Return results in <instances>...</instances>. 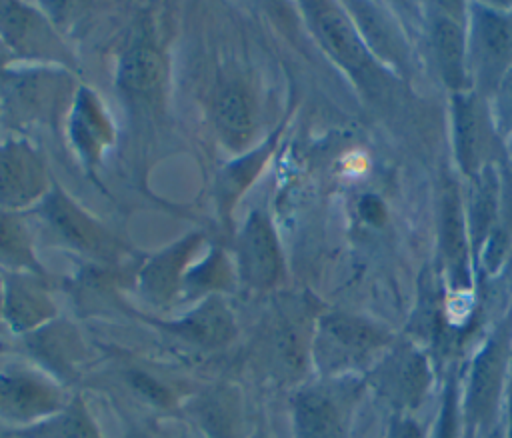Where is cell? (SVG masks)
<instances>
[{
	"mask_svg": "<svg viewBox=\"0 0 512 438\" xmlns=\"http://www.w3.org/2000/svg\"><path fill=\"white\" fill-rule=\"evenodd\" d=\"M512 380V308L472 354L460 386L462 438H484L500 420Z\"/></svg>",
	"mask_w": 512,
	"mask_h": 438,
	"instance_id": "obj_1",
	"label": "cell"
},
{
	"mask_svg": "<svg viewBox=\"0 0 512 438\" xmlns=\"http://www.w3.org/2000/svg\"><path fill=\"white\" fill-rule=\"evenodd\" d=\"M392 342L394 336L374 320L328 312L314 322L310 358L322 378H348L366 374Z\"/></svg>",
	"mask_w": 512,
	"mask_h": 438,
	"instance_id": "obj_2",
	"label": "cell"
},
{
	"mask_svg": "<svg viewBox=\"0 0 512 438\" xmlns=\"http://www.w3.org/2000/svg\"><path fill=\"white\" fill-rule=\"evenodd\" d=\"M428 352L412 338H394L384 354L366 372V386L392 412L414 416L432 388Z\"/></svg>",
	"mask_w": 512,
	"mask_h": 438,
	"instance_id": "obj_3",
	"label": "cell"
},
{
	"mask_svg": "<svg viewBox=\"0 0 512 438\" xmlns=\"http://www.w3.org/2000/svg\"><path fill=\"white\" fill-rule=\"evenodd\" d=\"M466 44L472 90L490 100L512 72V12L470 4Z\"/></svg>",
	"mask_w": 512,
	"mask_h": 438,
	"instance_id": "obj_4",
	"label": "cell"
},
{
	"mask_svg": "<svg viewBox=\"0 0 512 438\" xmlns=\"http://www.w3.org/2000/svg\"><path fill=\"white\" fill-rule=\"evenodd\" d=\"M360 382L348 378H322L292 396L294 438H348Z\"/></svg>",
	"mask_w": 512,
	"mask_h": 438,
	"instance_id": "obj_5",
	"label": "cell"
},
{
	"mask_svg": "<svg viewBox=\"0 0 512 438\" xmlns=\"http://www.w3.org/2000/svg\"><path fill=\"white\" fill-rule=\"evenodd\" d=\"M38 214L54 234L56 242L98 262H114L124 254V246L100 222L86 214L58 186L36 206Z\"/></svg>",
	"mask_w": 512,
	"mask_h": 438,
	"instance_id": "obj_6",
	"label": "cell"
},
{
	"mask_svg": "<svg viewBox=\"0 0 512 438\" xmlns=\"http://www.w3.org/2000/svg\"><path fill=\"white\" fill-rule=\"evenodd\" d=\"M72 76L66 68L36 66L6 76L2 102L4 112L18 124L48 122L58 114L62 102L70 98Z\"/></svg>",
	"mask_w": 512,
	"mask_h": 438,
	"instance_id": "obj_7",
	"label": "cell"
},
{
	"mask_svg": "<svg viewBox=\"0 0 512 438\" xmlns=\"http://www.w3.org/2000/svg\"><path fill=\"white\" fill-rule=\"evenodd\" d=\"M0 40L12 56L38 62V66L72 68L74 58L52 28L48 18L34 6L0 2Z\"/></svg>",
	"mask_w": 512,
	"mask_h": 438,
	"instance_id": "obj_8",
	"label": "cell"
},
{
	"mask_svg": "<svg viewBox=\"0 0 512 438\" xmlns=\"http://www.w3.org/2000/svg\"><path fill=\"white\" fill-rule=\"evenodd\" d=\"M314 322L302 308L282 306L262 326L258 354L276 378L298 380L304 374L312 362Z\"/></svg>",
	"mask_w": 512,
	"mask_h": 438,
	"instance_id": "obj_9",
	"label": "cell"
},
{
	"mask_svg": "<svg viewBox=\"0 0 512 438\" xmlns=\"http://www.w3.org/2000/svg\"><path fill=\"white\" fill-rule=\"evenodd\" d=\"M50 190L40 150L24 138H0V208L20 212L38 206Z\"/></svg>",
	"mask_w": 512,
	"mask_h": 438,
	"instance_id": "obj_10",
	"label": "cell"
},
{
	"mask_svg": "<svg viewBox=\"0 0 512 438\" xmlns=\"http://www.w3.org/2000/svg\"><path fill=\"white\" fill-rule=\"evenodd\" d=\"M496 124L488 100L474 90L452 94L454 156L466 178L492 164V138Z\"/></svg>",
	"mask_w": 512,
	"mask_h": 438,
	"instance_id": "obj_11",
	"label": "cell"
},
{
	"mask_svg": "<svg viewBox=\"0 0 512 438\" xmlns=\"http://www.w3.org/2000/svg\"><path fill=\"white\" fill-rule=\"evenodd\" d=\"M62 388L38 370L8 366L0 370V418L32 426L66 406Z\"/></svg>",
	"mask_w": 512,
	"mask_h": 438,
	"instance_id": "obj_12",
	"label": "cell"
},
{
	"mask_svg": "<svg viewBox=\"0 0 512 438\" xmlns=\"http://www.w3.org/2000/svg\"><path fill=\"white\" fill-rule=\"evenodd\" d=\"M302 12L314 38L334 62L354 76L366 72L372 64V54L346 6L332 2H308L302 4Z\"/></svg>",
	"mask_w": 512,
	"mask_h": 438,
	"instance_id": "obj_13",
	"label": "cell"
},
{
	"mask_svg": "<svg viewBox=\"0 0 512 438\" xmlns=\"http://www.w3.org/2000/svg\"><path fill=\"white\" fill-rule=\"evenodd\" d=\"M236 266L242 284L254 292L276 286L282 274V252L266 214L254 210L238 232Z\"/></svg>",
	"mask_w": 512,
	"mask_h": 438,
	"instance_id": "obj_14",
	"label": "cell"
},
{
	"mask_svg": "<svg viewBox=\"0 0 512 438\" xmlns=\"http://www.w3.org/2000/svg\"><path fill=\"white\" fill-rule=\"evenodd\" d=\"M438 240L444 272L454 292L470 288L472 268V246L466 226L464 202L460 188L452 178H446L440 190V218H438Z\"/></svg>",
	"mask_w": 512,
	"mask_h": 438,
	"instance_id": "obj_15",
	"label": "cell"
},
{
	"mask_svg": "<svg viewBox=\"0 0 512 438\" xmlns=\"http://www.w3.org/2000/svg\"><path fill=\"white\" fill-rule=\"evenodd\" d=\"M42 280L32 272H6L0 308L16 332L38 330L54 318L56 308Z\"/></svg>",
	"mask_w": 512,
	"mask_h": 438,
	"instance_id": "obj_16",
	"label": "cell"
},
{
	"mask_svg": "<svg viewBox=\"0 0 512 438\" xmlns=\"http://www.w3.org/2000/svg\"><path fill=\"white\" fill-rule=\"evenodd\" d=\"M202 244L200 234H188L164 248L156 256L148 258L138 272V286L142 294L156 304H168L180 296L186 266Z\"/></svg>",
	"mask_w": 512,
	"mask_h": 438,
	"instance_id": "obj_17",
	"label": "cell"
},
{
	"mask_svg": "<svg viewBox=\"0 0 512 438\" xmlns=\"http://www.w3.org/2000/svg\"><path fill=\"white\" fill-rule=\"evenodd\" d=\"M430 42L440 78L452 90V94L472 90L466 30L460 26V22L446 12L436 14L430 28Z\"/></svg>",
	"mask_w": 512,
	"mask_h": 438,
	"instance_id": "obj_18",
	"label": "cell"
},
{
	"mask_svg": "<svg viewBox=\"0 0 512 438\" xmlns=\"http://www.w3.org/2000/svg\"><path fill=\"white\" fill-rule=\"evenodd\" d=\"M70 140L82 158L90 164H98L102 150L112 142V124L102 108L100 100L88 88H80L74 94L70 108Z\"/></svg>",
	"mask_w": 512,
	"mask_h": 438,
	"instance_id": "obj_19",
	"label": "cell"
},
{
	"mask_svg": "<svg viewBox=\"0 0 512 438\" xmlns=\"http://www.w3.org/2000/svg\"><path fill=\"white\" fill-rule=\"evenodd\" d=\"M348 14L352 16L366 48L370 50L372 58L378 56L382 62L394 68L406 66L408 48L402 38L400 28L396 22L376 4H348Z\"/></svg>",
	"mask_w": 512,
	"mask_h": 438,
	"instance_id": "obj_20",
	"label": "cell"
},
{
	"mask_svg": "<svg viewBox=\"0 0 512 438\" xmlns=\"http://www.w3.org/2000/svg\"><path fill=\"white\" fill-rule=\"evenodd\" d=\"M168 330L190 344L218 348L234 338L236 322L226 304L214 294L202 298V302L194 306L188 314L168 324Z\"/></svg>",
	"mask_w": 512,
	"mask_h": 438,
	"instance_id": "obj_21",
	"label": "cell"
},
{
	"mask_svg": "<svg viewBox=\"0 0 512 438\" xmlns=\"http://www.w3.org/2000/svg\"><path fill=\"white\" fill-rule=\"evenodd\" d=\"M192 414L208 438H242V404L230 386H214L198 396Z\"/></svg>",
	"mask_w": 512,
	"mask_h": 438,
	"instance_id": "obj_22",
	"label": "cell"
},
{
	"mask_svg": "<svg viewBox=\"0 0 512 438\" xmlns=\"http://www.w3.org/2000/svg\"><path fill=\"white\" fill-rule=\"evenodd\" d=\"M0 268L6 272H32L44 276L34 244L20 212L0 208Z\"/></svg>",
	"mask_w": 512,
	"mask_h": 438,
	"instance_id": "obj_23",
	"label": "cell"
},
{
	"mask_svg": "<svg viewBox=\"0 0 512 438\" xmlns=\"http://www.w3.org/2000/svg\"><path fill=\"white\" fill-rule=\"evenodd\" d=\"M164 74L160 52L150 44H134L118 62V86L132 96H146L158 90Z\"/></svg>",
	"mask_w": 512,
	"mask_h": 438,
	"instance_id": "obj_24",
	"label": "cell"
},
{
	"mask_svg": "<svg viewBox=\"0 0 512 438\" xmlns=\"http://www.w3.org/2000/svg\"><path fill=\"white\" fill-rule=\"evenodd\" d=\"M214 122L230 146H242L254 128L252 104L238 82L226 84L214 98Z\"/></svg>",
	"mask_w": 512,
	"mask_h": 438,
	"instance_id": "obj_25",
	"label": "cell"
},
{
	"mask_svg": "<svg viewBox=\"0 0 512 438\" xmlns=\"http://www.w3.org/2000/svg\"><path fill=\"white\" fill-rule=\"evenodd\" d=\"M14 434V438H100V432L80 398L70 400L56 414Z\"/></svg>",
	"mask_w": 512,
	"mask_h": 438,
	"instance_id": "obj_26",
	"label": "cell"
},
{
	"mask_svg": "<svg viewBox=\"0 0 512 438\" xmlns=\"http://www.w3.org/2000/svg\"><path fill=\"white\" fill-rule=\"evenodd\" d=\"M232 284V270L226 256L220 250H212L202 264L188 270L182 282L180 294H188L190 298L198 296H214L212 292L224 290Z\"/></svg>",
	"mask_w": 512,
	"mask_h": 438,
	"instance_id": "obj_27",
	"label": "cell"
},
{
	"mask_svg": "<svg viewBox=\"0 0 512 438\" xmlns=\"http://www.w3.org/2000/svg\"><path fill=\"white\" fill-rule=\"evenodd\" d=\"M32 342L38 356H42L44 362L50 364L52 368L60 370L72 366L78 340L70 328L52 322V326L48 328H38L36 338H32Z\"/></svg>",
	"mask_w": 512,
	"mask_h": 438,
	"instance_id": "obj_28",
	"label": "cell"
},
{
	"mask_svg": "<svg viewBox=\"0 0 512 438\" xmlns=\"http://www.w3.org/2000/svg\"><path fill=\"white\" fill-rule=\"evenodd\" d=\"M272 144H266V148H258L254 152H250L246 158L238 160L236 164H232L220 180V204L224 208V212H228L230 206H234L236 198L244 192V188L254 180V176L258 174L262 162L266 160L268 152H270Z\"/></svg>",
	"mask_w": 512,
	"mask_h": 438,
	"instance_id": "obj_29",
	"label": "cell"
},
{
	"mask_svg": "<svg viewBox=\"0 0 512 438\" xmlns=\"http://www.w3.org/2000/svg\"><path fill=\"white\" fill-rule=\"evenodd\" d=\"M432 438H462V420H460V380L456 372H450L444 386L438 420L432 430Z\"/></svg>",
	"mask_w": 512,
	"mask_h": 438,
	"instance_id": "obj_30",
	"label": "cell"
},
{
	"mask_svg": "<svg viewBox=\"0 0 512 438\" xmlns=\"http://www.w3.org/2000/svg\"><path fill=\"white\" fill-rule=\"evenodd\" d=\"M494 108L492 118L496 130L504 136H512V72L502 80L498 90L494 92Z\"/></svg>",
	"mask_w": 512,
	"mask_h": 438,
	"instance_id": "obj_31",
	"label": "cell"
},
{
	"mask_svg": "<svg viewBox=\"0 0 512 438\" xmlns=\"http://www.w3.org/2000/svg\"><path fill=\"white\" fill-rule=\"evenodd\" d=\"M382 438H426V432L414 416L392 414Z\"/></svg>",
	"mask_w": 512,
	"mask_h": 438,
	"instance_id": "obj_32",
	"label": "cell"
},
{
	"mask_svg": "<svg viewBox=\"0 0 512 438\" xmlns=\"http://www.w3.org/2000/svg\"><path fill=\"white\" fill-rule=\"evenodd\" d=\"M132 382L152 402H156V404H170V392L162 384H158L154 378H150L148 374L132 372Z\"/></svg>",
	"mask_w": 512,
	"mask_h": 438,
	"instance_id": "obj_33",
	"label": "cell"
},
{
	"mask_svg": "<svg viewBox=\"0 0 512 438\" xmlns=\"http://www.w3.org/2000/svg\"><path fill=\"white\" fill-rule=\"evenodd\" d=\"M360 212L364 214V218L366 220H370V222H376V220H380L382 218V204H380V200L378 198H374V196H366V198H362V202H360Z\"/></svg>",
	"mask_w": 512,
	"mask_h": 438,
	"instance_id": "obj_34",
	"label": "cell"
},
{
	"mask_svg": "<svg viewBox=\"0 0 512 438\" xmlns=\"http://www.w3.org/2000/svg\"><path fill=\"white\" fill-rule=\"evenodd\" d=\"M504 438H512V380L506 396V422H504Z\"/></svg>",
	"mask_w": 512,
	"mask_h": 438,
	"instance_id": "obj_35",
	"label": "cell"
},
{
	"mask_svg": "<svg viewBox=\"0 0 512 438\" xmlns=\"http://www.w3.org/2000/svg\"><path fill=\"white\" fill-rule=\"evenodd\" d=\"M12 60V52L6 48V44L0 40V74L6 72V66L10 64Z\"/></svg>",
	"mask_w": 512,
	"mask_h": 438,
	"instance_id": "obj_36",
	"label": "cell"
},
{
	"mask_svg": "<svg viewBox=\"0 0 512 438\" xmlns=\"http://www.w3.org/2000/svg\"><path fill=\"white\" fill-rule=\"evenodd\" d=\"M484 438H504V424L502 422H498Z\"/></svg>",
	"mask_w": 512,
	"mask_h": 438,
	"instance_id": "obj_37",
	"label": "cell"
},
{
	"mask_svg": "<svg viewBox=\"0 0 512 438\" xmlns=\"http://www.w3.org/2000/svg\"><path fill=\"white\" fill-rule=\"evenodd\" d=\"M250 438H266V436H264V434H262V432H254V434H252V436H250Z\"/></svg>",
	"mask_w": 512,
	"mask_h": 438,
	"instance_id": "obj_38",
	"label": "cell"
},
{
	"mask_svg": "<svg viewBox=\"0 0 512 438\" xmlns=\"http://www.w3.org/2000/svg\"><path fill=\"white\" fill-rule=\"evenodd\" d=\"M510 152H512V136H510Z\"/></svg>",
	"mask_w": 512,
	"mask_h": 438,
	"instance_id": "obj_39",
	"label": "cell"
},
{
	"mask_svg": "<svg viewBox=\"0 0 512 438\" xmlns=\"http://www.w3.org/2000/svg\"><path fill=\"white\" fill-rule=\"evenodd\" d=\"M0 438H2V436H0Z\"/></svg>",
	"mask_w": 512,
	"mask_h": 438,
	"instance_id": "obj_40",
	"label": "cell"
}]
</instances>
